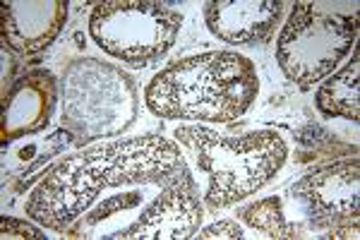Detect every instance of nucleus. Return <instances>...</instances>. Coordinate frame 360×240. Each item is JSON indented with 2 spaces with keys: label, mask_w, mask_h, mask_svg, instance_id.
I'll list each match as a JSON object with an SVG mask.
<instances>
[{
  "label": "nucleus",
  "mask_w": 360,
  "mask_h": 240,
  "mask_svg": "<svg viewBox=\"0 0 360 240\" xmlns=\"http://www.w3.org/2000/svg\"><path fill=\"white\" fill-rule=\"evenodd\" d=\"M183 166L180 149L164 134L111 139L53 163L29 195L25 214L49 231L65 233L108 187H164Z\"/></svg>",
  "instance_id": "f257e3e1"
},
{
  "label": "nucleus",
  "mask_w": 360,
  "mask_h": 240,
  "mask_svg": "<svg viewBox=\"0 0 360 240\" xmlns=\"http://www.w3.org/2000/svg\"><path fill=\"white\" fill-rule=\"evenodd\" d=\"M259 94L255 63L233 51H209L171 63L144 89L156 118L231 122L252 108Z\"/></svg>",
  "instance_id": "f03ea898"
},
{
  "label": "nucleus",
  "mask_w": 360,
  "mask_h": 240,
  "mask_svg": "<svg viewBox=\"0 0 360 240\" xmlns=\"http://www.w3.org/2000/svg\"><path fill=\"white\" fill-rule=\"evenodd\" d=\"M176 137L195 154L200 171L207 173L205 202L214 212L233 207L269 185L288 156L286 142L276 130H255L229 137L209 127L180 125L176 127Z\"/></svg>",
  "instance_id": "7ed1b4c3"
},
{
  "label": "nucleus",
  "mask_w": 360,
  "mask_h": 240,
  "mask_svg": "<svg viewBox=\"0 0 360 240\" xmlns=\"http://www.w3.org/2000/svg\"><path fill=\"white\" fill-rule=\"evenodd\" d=\"M63 127L75 142H94L123 134L135 125L139 110L137 84L125 70L96 58L75 61L60 80Z\"/></svg>",
  "instance_id": "20e7f679"
},
{
  "label": "nucleus",
  "mask_w": 360,
  "mask_h": 240,
  "mask_svg": "<svg viewBox=\"0 0 360 240\" xmlns=\"http://www.w3.org/2000/svg\"><path fill=\"white\" fill-rule=\"evenodd\" d=\"M356 15H341L315 3H295L278 34L276 63L300 89H310L356 49Z\"/></svg>",
  "instance_id": "39448f33"
},
{
  "label": "nucleus",
  "mask_w": 360,
  "mask_h": 240,
  "mask_svg": "<svg viewBox=\"0 0 360 240\" xmlns=\"http://www.w3.org/2000/svg\"><path fill=\"white\" fill-rule=\"evenodd\" d=\"M183 15L159 0H106L89 17V34L103 53L132 68L161 61L176 44Z\"/></svg>",
  "instance_id": "423d86ee"
},
{
  "label": "nucleus",
  "mask_w": 360,
  "mask_h": 240,
  "mask_svg": "<svg viewBox=\"0 0 360 240\" xmlns=\"http://www.w3.org/2000/svg\"><path fill=\"white\" fill-rule=\"evenodd\" d=\"M205 207L200 202L197 183L188 166L168 185L161 187L156 200L142 214L123 228L115 238L123 240H188L200 231Z\"/></svg>",
  "instance_id": "0eeeda50"
},
{
  "label": "nucleus",
  "mask_w": 360,
  "mask_h": 240,
  "mask_svg": "<svg viewBox=\"0 0 360 240\" xmlns=\"http://www.w3.org/2000/svg\"><path fill=\"white\" fill-rule=\"evenodd\" d=\"M293 197L305 207L312 228H332L360 214V161L346 159L303 175Z\"/></svg>",
  "instance_id": "6e6552de"
},
{
  "label": "nucleus",
  "mask_w": 360,
  "mask_h": 240,
  "mask_svg": "<svg viewBox=\"0 0 360 240\" xmlns=\"http://www.w3.org/2000/svg\"><path fill=\"white\" fill-rule=\"evenodd\" d=\"M281 0H209L207 29L217 39L236 46H257L274 34L281 20Z\"/></svg>",
  "instance_id": "1a4fd4ad"
},
{
  "label": "nucleus",
  "mask_w": 360,
  "mask_h": 240,
  "mask_svg": "<svg viewBox=\"0 0 360 240\" xmlns=\"http://www.w3.org/2000/svg\"><path fill=\"white\" fill-rule=\"evenodd\" d=\"M56 108V80L49 70H32L5 96L3 137L17 139L44 130Z\"/></svg>",
  "instance_id": "9d476101"
},
{
  "label": "nucleus",
  "mask_w": 360,
  "mask_h": 240,
  "mask_svg": "<svg viewBox=\"0 0 360 240\" xmlns=\"http://www.w3.org/2000/svg\"><path fill=\"white\" fill-rule=\"evenodd\" d=\"M3 41L17 53H37L51 46L68 20V3H3Z\"/></svg>",
  "instance_id": "9b49d317"
},
{
  "label": "nucleus",
  "mask_w": 360,
  "mask_h": 240,
  "mask_svg": "<svg viewBox=\"0 0 360 240\" xmlns=\"http://www.w3.org/2000/svg\"><path fill=\"white\" fill-rule=\"evenodd\" d=\"M317 108L327 118H346L360 120V51L353 49L351 63L332 75L327 82H322L315 96Z\"/></svg>",
  "instance_id": "f8f14e48"
},
{
  "label": "nucleus",
  "mask_w": 360,
  "mask_h": 240,
  "mask_svg": "<svg viewBox=\"0 0 360 240\" xmlns=\"http://www.w3.org/2000/svg\"><path fill=\"white\" fill-rule=\"evenodd\" d=\"M240 219L255 231H262L266 238L286 240L303 236V226L288 221L283 214L281 197H264L259 202H252L250 207L240 209Z\"/></svg>",
  "instance_id": "ddd939ff"
},
{
  "label": "nucleus",
  "mask_w": 360,
  "mask_h": 240,
  "mask_svg": "<svg viewBox=\"0 0 360 240\" xmlns=\"http://www.w3.org/2000/svg\"><path fill=\"white\" fill-rule=\"evenodd\" d=\"M142 202H144V195L139 190H132V192H127V195H115L111 200L103 202L101 207H96L94 212L84 214L82 228H91V226L101 224V221H106L108 216H113L118 212H127V209H135L137 204H142Z\"/></svg>",
  "instance_id": "4468645a"
},
{
  "label": "nucleus",
  "mask_w": 360,
  "mask_h": 240,
  "mask_svg": "<svg viewBox=\"0 0 360 240\" xmlns=\"http://www.w3.org/2000/svg\"><path fill=\"white\" fill-rule=\"evenodd\" d=\"M0 238H3V240H13V238L44 240V238H46V233L41 231V228L32 226L29 221L10 219V216H3V219H0Z\"/></svg>",
  "instance_id": "2eb2a0df"
},
{
  "label": "nucleus",
  "mask_w": 360,
  "mask_h": 240,
  "mask_svg": "<svg viewBox=\"0 0 360 240\" xmlns=\"http://www.w3.org/2000/svg\"><path fill=\"white\" fill-rule=\"evenodd\" d=\"M197 240H214V238H233V240H240L245 238L243 236V228L238 221H217V224L207 226V228H200L195 233Z\"/></svg>",
  "instance_id": "dca6fc26"
},
{
  "label": "nucleus",
  "mask_w": 360,
  "mask_h": 240,
  "mask_svg": "<svg viewBox=\"0 0 360 240\" xmlns=\"http://www.w3.org/2000/svg\"><path fill=\"white\" fill-rule=\"evenodd\" d=\"M329 240H344V238H358V219L353 221H346V224H339V226H332L329 228Z\"/></svg>",
  "instance_id": "f3484780"
}]
</instances>
